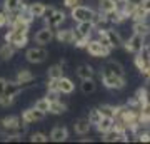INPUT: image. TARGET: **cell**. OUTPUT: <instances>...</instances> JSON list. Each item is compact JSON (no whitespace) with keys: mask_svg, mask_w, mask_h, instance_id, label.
<instances>
[{"mask_svg":"<svg viewBox=\"0 0 150 144\" xmlns=\"http://www.w3.org/2000/svg\"><path fill=\"white\" fill-rule=\"evenodd\" d=\"M100 79H102V84L107 87V89H123L125 87V77H118V75L108 72L107 69L102 70L100 74Z\"/></svg>","mask_w":150,"mask_h":144,"instance_id":"obj_1","label":"cell"},{"mask_svg":"<svg viewBox=\"0 0 150 144\" xmlns=\"http://www.w3.org/2000/svg\"><path fill=\"white\" fill-rule=\"evenodd\" d=\"M85 50H87L88 55H92V57H108L112 49L102 45L97 39L95 40H90V39H88V42H87V45H85Z\"/></svg>","mask_w":150,"mask_h":144,"instance_id":"obj_2","label":"cell"},{"mask_svg":"<svg viewBox=\"0 0 150 144\" xmlns=\"http://www.w3.org/2000/svg\"><path fill=\"white\" fill-rule=\"evenodd\" d=\"M93 14H95V10H92L90 7L85 5H77L74 9H70V17L75 22H90Z\"/></svg>","mask_w":150,"mask_h":144,"instance_id":"obj_3","label":"cell"},{"mask_svg":"<svg viewBox=\"0 0 150 144\" xmlns=\"http://www.w3.org/2000/svg\"><path fill=\"white\" fill-rule=\"evenodd\" d=\"M145 39L147 37L140 35V34H132V37L123 42V49L130 54H139L145 47Z\"/></svg>","mask_w":150,"mask_h":144,"instance_id":"obj_4","label":"cell"},{"mask_svg":"<svg viewBox=\"0 0 150 144\" xmlns=\"http://www.w3.org/2000/svg\"><path fill=\"white\" fill-rule=\"evenodd\" d=\"M5 42L12 44L15 49H23L28 42V34H22V32H15V30H8L5 34Z\"/></svg>","mask_w":150,"mask_h":144,"instance_id":"obj_5","label":"cell"},{"mask_svg":"<svg viewBox=\"0 0 150 144\" xmlns=\"http://www.w3.org/2000/svg\"><path fill=\"white\" fill-rule=\"evenodd\" d=\"M48 52L43 47H30L25 52V59L30 62V64H42L43 60H47Z\"/></svg>","mask_w":150,"mask_h":144,"instance_id":"obj_6","label":"cell"},{"mask_svg":"<svg viewBox=\"0 0 150 144\" xmlns=\"http://www.w3.org/2000/svg\"><path fill=\"white\" fill-rule=\"evenodd\" d=\"M43 117H45V112L33 106L30 109H27V111H23V114H22V123L33 124V123H37V121H42Z\"/></svg>","mask_w":150,"mask_h":144,"instance_id":"obj_7","label":"cell"},{"mask_svg":"<svg viewBox=\"0 0 150 144\" xmlns=\"http://www.w3.org/2000/svg\"><path fill=\"white\" fill-rule=\"evenodd\" d=\"M64 20H65V14L64 12L62 10H54L52 12V15L45 17V27L55 30V29H59V27L64 24Z\"/></svg>","mask_w":150,"mask_h":144,"instance_id":"obj_8","label":"cell"},{"mask_svg":"<svg viewBox=\"0 0 150 144\" xmlns=\"http://www.w3.org/2000/svg\"><path fill=\"white\" fill-rule=\"evenodd\" d=\"M54 30L52 29H48V27H42L40 30H38L37 34H35V37H33V40L37 44H40V45H47V44H50L52 40H54Z\"/></svg>","mask_w":150,"mask_h":144,"instance_id":"obj_9","label":"cell"},{"mask_svg":"<svg viewBox=\"0 0 150 144\" xmlns=\"http://www.w3.org/2000/svg\"><path fill=\"white\" fill-rule=\"evenodd\" d=\"M103 136V141L105 143H117V141H129V138H127V133H122V131H118L117 128H112L108 133L102 134Z\"/></svg>","mask_w":150,"mask_h":144,"instance_id":"obj_10","label":"cell"},{"mask_svg":"<svg viewBox=\"0 0 150 144\" xmlns=\"http://www.w3.org/2000/svg\"><path fill=\"white\" fill-rule=\"evenodd\" d=\"M105 32H107L108 42H110V47L112 49H118L123 45V39L118 30H115V29H105Z\"/></svg>","mask_w":150,"mask_h":144,"instance_id":"obj_11","label":"cell"},{"mask_svg":"<svg viewBox=\"0 0 150 144\" xmlns=\"http://www.w3.org/2000/svg\"><path fill=\"white\" fill-rule=\"evenodd\" d=\"M57 40L60 44H74L75 42V30L74 29H62L57 30Z\"/></svg>","mask_w":150,"mask_h":144,"instance_id":"obj_12","label":"cell"},{"mask_svg":"<svg viewBox=\"0 0 150 144\" xmlns=\"http://www.w3.org/2000/svg\"><path fill=\"white\" fill-rule=\"evenodd\" d=\"M69 138V131L65 126H55L52 129V133H50V139L54 141V143H62V141H67Z\"/></svg>","mask_w":150,"mask_h":144,"instance_id":"obj_13","label":"cell"},{"mask_svg":"<svg viewBox=\"0 0 150 144\" xmlns=\"http://www.w3.org/2000/svg\"><path fill=\"white\" fill-rule=\"evenodd\" d=\"M120 7V2L118 0H100L98 2V10L103 12V14H112V12H115Z\"/></svg>","mask_w":150,"mask_h":144,"instance_id":"obj_14","label":"cell"},{"mask_svg":"<svg viewBox=\"0 0 150 144\" xmlns=\"http://www.w3.org/2000/svg\"><path fill=\"white\" fill-rule=\"evenodd\" d=\"M33 79H35V77H33V74L28 69H20L17 72V77H15V80L22 85V87H23V85H30L33 82Z\"/></svg>","mask_w":150,"mask_h":144,"instance_id":"obj_15","label":"cell"},{"mask_svg":"<svg viewBox=\"0 0 150 144\" xmlns=\"http://www.w3.org/2000/svg\"><path fill=\"white\" fill-rule=\"evenodd\" d=\"M93 29H95V27H93V24H92V22H77L75 32L79 34V35H82V37L90 39L92 30H93Z\"/></svg>","mask_w":150,"mask_h":144,"instance_id":"obj_16","label":"cell"},{"mask_svg":"<svg viewBox=\"0 0 150 144\" xmlns=\"http://www.w3.org/2000/svg\"><path fill=\"white\" fill-rule=\"evenodd\" d=\"M90 128H92V124L88 119H77L74 123V131L77 134H80V136H85V134L90 133Z\"/></svg>","mask_w":150,"mask_h":144,"instance_id":"obj_17","label":"cell"},{"mask_svg":"<svg viewBox=\"0 0 150 144\" xmlns=\"http://www.w3.org/2000/svg\"><path fill=\"white\" fill-rule=\"evenodd\" d=\"M28 10H30V14H32L35 19H42V17H45L47 5H45V4H42V2H33V4H30V5H28Z\"/></svg>","mask_w":150,"mask_h":144,"instance_id":"obj_18","label":"cell"},{"mask_svg":"<svg viewBox=\"0 0 150 144\" xmlns=\"http://www.w3.org/2000/svg\"><path fill=\"white\" fill-rule=\"evenodd\" d=\"M75 89V84L72 82V79H69V77H60L59 79V91L60 94H72Z\"/></svg>","mask_w":150,"mask_h":144,"instance_id":"obj_19","label":"cell"},{"mask_svg":"<svg viewBox=\"0 0 150 144\" xmlns=\"http://www.w3.org/2000/svg\"><path fill=\"white\" fill-rule=\"evenodd\" d=\"M113 126H115V119L113 117H105V116H103L102 121L97 124L95 128H97V131H98L100 134H105V133H108Z\"/></svg>","mask_w":150,"mask_h":144,"instance_id":"obj_20","label":"cell"},{"mask_svg":"<svg viewBox=\"0 0 150 144\" xmlns=\"http://www.w3.org/2000/svg\"><path fill=\"white\" fill-rule=\"evenodd\" d=\"M132 30H134V34H140V35H144V37H149V35H150V25L145 20L134 22Z\"/></svg>","mask_w":150,"mask_h":144,"instance_id":"obj_21","label":"cell"},{"mask_svg":"<svg viewBox=\"0 0 150 144\" xmlns=\"http://www.w3.org/2000/svg\"><path fill=\"white\" fill-rule=\"evenodd\" d=\"M77 75L80 77V79H93V75H95V70L93 67L88 64H82L77 67Z\"/></svg>","mask_w":150,"mask_h":144,"instance_id":"obj_22","label":"cell"},{"mask_svg":"<svg viewBox=\"0 0 150 144\" xmlns=\"http://www.w3.org/2000/svg\"><path fill=\"white\" fill-rule=\"evenodd\" d=\"M20 91H22V85L18 84L17 80H13V82L7 80V85H5V91H4V94H5V96H10V97H17ZM4 94H2V96H4Z\"/></svg>","mask_w":150,"mask_h":144,"instance_id":"obj_23","label":"cell"},{"mask_svg":"<svg viewBox=\"0 0 150 144\" xmlns=\"http://www.w3.org/2000/svg\"><path fill=\"white\" fill-rule=\"evenodd\" d=\"M15 50L17 49L12 45V44L5 42L2 47H0V59L2 60H10L13 55H15Z\"/></svg>","mask_w":150,"mask_h":144,"instance_id":"obj_24","label":"cell"},{"mask_svg":"<svg viewBox=\"0 0 150 144\" xmlns=\"http://www.w3.org/2000/svg\"><path fill=\"white\" fill-rule=\"evenodd\" d=\"M103 69H107L108 72H112V74L118 75V77H125V72H123L122 64H118V62H115V60H110V62H107V65H105Z\"/></svg>","mask_w":150,"mask_h":144,"instance_id":"obj_25","label":"cell"},{"mask_svg":"<svg viewBox=\"0 0 150 144\" xmlns=\"http://www.w3.org/2000/svg\"><path fill=\"white\" fill-rule=\"evenodd\" d=\"M64 77V64H55L48 67V79H60Z\"/></svg>","mask_w":150,"mask_h":144,"instance_id":"obj_26","label":"cell"},{"mask_svg":"<svg viewBox=\"0 0 150 144\" xmlns=\"http://www.w3.org/2000/svg\"><path fill=\"white\" fill-rule=\"evenodd\" d=\"M65 111H67V106H65L60 99L50 102V107H48V112H50V114H64Z\"/></svg>","mask_w":150,"mask_h":144,"instance_id":"obj_27","label":"cell"},{"mask_svg":"<svg viewBox=\"0 0 150 144\" xmlns=\"http://www.w3.org/2000/svg\"><path fill=\"white\" fill-rule=\"evenodd\" d=\"M80 89H82L83 94H92V92H95V89H97L95 80H93V79H82Z\"/></svg>","mask_w":150,"mask_h":144,"instance_id":"obj_28","label":"cell"},{"mask_svg":"<svg viewBox=\"0 0 150 144\" xmlns=\"http://www.w3.org/2000/svg\"><path fill=\"white\" fill-rule=\"evenodd\" d=\"M92 24H93V27H102L103 24H105V22H108V19H107V14H103V12H95V14H93V17H92Z\"/></svg>","mask_w":150,"mask_h":144,"instance_id":"obj_29","label":"cell"},{"mask_svg":"<svg viewBox=\"0 0 150 144\" xmlns=\"http://www.w3.org/2000/svg\"><path fill=\"white\" fill-rule=\"evenodd\" d=\"M98 111L102 112V116H105V117H115V114H117V107L110 106V104H102V106L98 107Z\"/></svg>","mask_w":150,"mask_h":144,"instance_id":"obj_30","label":"cell"},{"mask_svg":"<svg viewBox=\"0 0 150 144\" xmlns=\"http://www.w3.org/2000/svg\"><path fill=\"white\" fill-rule=\"evenodd\" d=\"M23 4V0H4V10L7 12H13Z\"/></svg>","mask_w":150,"mask_h":144,"instance_id":"obj_31","label":"cell"},{"mask_svg":"<svg viewBox=\"0 0 150 144\" xmlns=\"http://www.w3.org/2000/svg\"><path fill=\"white\" fill-rule=\"evenodd\" d=\"M102 117H103V116H102V112L98 111V109H92V111L88 112V117H87V119L90 121L92 126H97V124L102 121Z\"/></svg>","mask_w":150,"mask_h":144,"instance_id":"obj_32","label":"cell"},{"mask_svg":"<svg viewBox=\"0 0 150 144\" xmlns=\"http://www.w3.org/2000/svg\"><path fill=\"white\" fill-rule=\"evenodd\" d=\"M35 107L37 109H40V111H43L45 114L48 112V107H50V101H48L47 97H42V99H38L37 102H35Z\"/></svg>","mask_w":150,"mask_h":144,"instance_id":"obj_33","label":"cell"},{"mask_svg":"<svg viewBox=\"0 0 150 144\" xmlns=\"http://www.w3.org/2000/svg\"><path fill=\"white\" fill-rule=\"evenodd\" d=\"M30 141H32V143H47L48 138L43 133H33L32 136H30Z\"/></svg>","mask_w":150,"mask_h":144,"instance_id":"obj_34","label":"cell"},{"mask_svg":"<svg viewBox=\"0 0 150 144\" xmlns=\"http://www.w3.org/2000/svg\"><path fill=\"white\" fill-rule=\"evenodd\" d=\"M13 101H15V97H10V96H0V106L2 107H8L13 104Z\"/></svg>","mask_w":150,"mask_h":144,"instance_id":"obj_35","label":"cell"},{"mask_svg":"<svg viewBox=\"0 0 150 144\" xmlns=\"http://www.w3.org/2000/svg\"><path fill=\"white\" fill-rule=\"evenodd\" d=\"M47 91H59V79H48Z\"/></svg>","mask_w":150,"mask_h":144,"instance_id":"obj_36","label":"cell"},{"mask_svg":"<svg viewBox=\"0 0 150 144\" xmlns=\"http://www.w3.org/2000/svg\"><path fill=\"white\" fill-rule=\"evenodd\" d=\"M8 24V17H7V10H0V29L5 27Z\"/></svg>","mask_w":150,"mask_h":144,"instance_id":"obj_37","label":"cell"},{"mask_svg":"<svg viewBox=\"0 0 150 144\" xmlns=\"http://www.w3.org/2000/svg\"><path fill=\"white\" fill-rule=\"evenodd\" d=\"M64 5L69 9H74V7L80 5V0H64Z\"/></svg>","mask_w":150,"mask_h":144,"instance_id":"obj_38","label":"cell"},{"mask_svg":"<svg viewBox=\"0 0 150 144\" xmlns=\"http://www.w3.org/2000/svg\"><path fill=\"white\" fill-rule=\"evenodd\" d=\"M140 7L144 9L147 14H150V0H142V4H140Z\"/></svg>","mask_w":150,"mask_h":144,"instance_id":"obj_39","label":"cell"},{"mask_svg":"<svg viewBox=\"0 0 150 144\" xmlns=\"http://www.w3.org/2000/svg\"><path fill=\"white\" fill-rule=\"evenodd\" d=\"M5 85H7V79L0 77V96L4 94V91H5Z\"/></svg>","mask_w":150,"mask_h":144,"instance_id":"obj_40","label":"cell"},{"mask_svg":"<svg viewBox=\"0 0 150 144\" xmlns=\"http://www.w3.org/2000/svg\"><path fill=\"white\" fill-rule=\"evenodd\" d=\"M118 2H120V4H123V2H127V0H118Z\"/></svg>","mask_w":150,"mask_h":144,"instance_id":"obj_41","label":"cell"}]
</instances>
